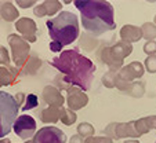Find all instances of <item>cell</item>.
Returning <instances> with one entry per match:
<instances>
[{
  "label": "cell",
  "instance_id": "cell-1",
  "mask_svg": "<svg viewBox=\"0 0 156 143\" xmlns=\"http://www.w3.org/2000/svg\"><path fill=\"white\" fill-rule=\"evenodd\" d=\"M51 63L65 74V81H68L69 84L77 85L82 90H88L91 87L95 66L84 55L76 53L75 50H68L55 56Z\"/></svg>",
  "mask_w": 156,
  "mask_h": 143
},
{
  "label": "cell",
  "instance_id": "cell-2",
  "mask_svg": "<svg viewBox=\"0 0 156 143\" xmlns=\"http://www.w3.org/2000/svg\"><path fill=\"white\" fill-rule=\"evenodd\" d=\"M75 7L79 9L80 15H82V25L87 32L100 36L116 28L115 10L109 2H104V0L79 2L76 0Z\"/></svg>",
  "mask_w": 156,
  "mask_h": 143
},
{
  "label": "cell",
  "instance_id": "cell-3",
  "mask_svg": "<svg viewBox=\"0 0 156 143\" xmlns=\"http://www.w3.org/2000/svg\"><path fill=\"white\" fill-rule=\"evenodd\" d=\"M51 40L61 47L72 44L79 37V19L73 12L61 11L57 17L47 21Z\"/></svg>",
  "mask_w": 156,
  "mask_h": 143
},
{
  "label": "cell",
  "instance_id": "cell-4",
  "mask_svg": "<svg viewBox=\"0 0 156 143\" xmlns=\"http://www.w3.org/2000/svg\"><path fill=\"white\" fill-rule=\"evenodd\" d=\"M20 105L11 94L0 91V139L10 134L18 117Z\"/></svg>",
  "mask_w": 156,
  "mask_h": 143
},
{
  "label": "cell",
  "instance_id": "cell-5",
  "mask_svg": "<svg viewBox=\"0 0 156 143\" xmlns=\"http://www.w3.org/2000/svg\"><path fill=\"white\" fill-rule=\"evenodd\" d=\"M14 132L21 138V139H29V138L35 136L36 131V121L33 117L28 116V114H22V116L17 117L14 125H12Z\"/></svg>",
  "mask_w": 156,
  "mask_h": 143
},
{
  "label": "cell",
  "instance_id": "cell-6",
  "mask_svg": "<svg viewBox=\"0 0 156 143\" xmlns=\"http://www.w3.org/2000/svg\"><path fill=\"white\" fill-rule=\"evenodd\" d=\"M65 134L57 127H43L35 134L33 143H65Z\"/></svg>",
  "mask_w": 156,
  "mask_h": 143
},
{
  "label": "cell",
  "instance_id": "cell-7",
  "mask_svg": "<svg viewBox=\"0 0 156 143\" xmlns=\"http://www.w3.org/2000/svg\"><path fill=\"white\" fill-rule=\"evenodd\" d=\"M36 106H37V97L33 95V94L28 95L27 105L24 106V110H29V109H33V107H36Z\"/></svg>",
  "mask_w": 156,
  "mask_h": 143
},
{
  "label": "cell",
  "instance_id": "cell-8",
  "mask_svg": "<svg viewBox=\"0 0 156 143\" xmlns=\"http://www.w3.org/2000/svg\"><path fill=\"white\" fill-rule=\"evenodd\" d=\"M148 62H149V66H148V70L149 72H156V56H151L149 59H148Z\"/></svg>",
  "mask_w": 156,
  "mask_h": 143
},
{
  "label": "cell",
  "instance_id": "cell-9",
  "mask_svg": "<svg viewBox=\"0 0 156 143\" xmlns=\"http://www.w3.org/2000/svg\"><path fill=\"white\" fill-rule=\"evenodd\" d=\"M155 143H156V142H155Z\"/></svg>",
  "mask_w": 156,
  "mask_h": 143
}]
</instances>
